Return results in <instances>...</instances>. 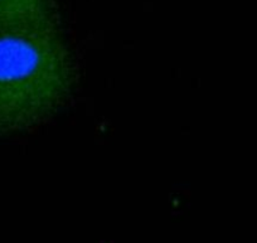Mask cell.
I'll list each match as a JSON object with an SVG mask.
<instances>
[{
    "label": "cell",
    "instance_id": "cell-1",
    "mask_svg": "<svg viewBox=\"0 0 257 243\" xmlns=\"http://www.w3.org/2000/svg\"><path fill=\"white\" fill-rule=\"evenodd\" d=\"M73 85L75 63L58 28L0 29V135L48 123Z\"/></svg>",
    "mask_w": 257,
    "mask_h": 243
},
{
    "label": "cell",
    "instance_id": "cell-2",
    "mask_svg": "<svg viewBox=\"0 0 257 243\" xmlns=\"http://www.w3.org/2000/svg\"><path fill=\"white\" fill-rule=\"evenodd\" d=\"M58 28L54 0H0V29Z\"/></svg>",
    "mask_w": 257,
    "mask_h": 243
}]
</instances>
